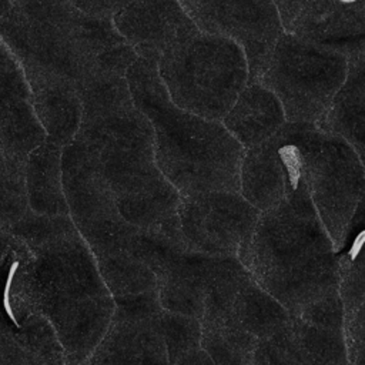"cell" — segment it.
Wrapping results in <instances>:
<instances>
[{
    "label": "cell",
    "instance_id": "cell-13",
    "mask_svg": "<svg viewBox=\"0 0 365 365\" xmlns=\"http://www.w3.org/2000/svg\"><path fill=\"white\" fill-rule=\"evenodd\" d=\"M251 365H302L288 325L279 332L257 341Z\"/></svg>",
    "mask_w": 365,
    "mask_h": 365
},
{
    "label": "cell",
    "instance_id": "cell-12",
    "mask_svg": "<svg viewBox=\"0 0 365 365\" xmlns=\"http://www.w3.org/2000/svg\"><path fill=\"white\" fill-rule=\"evenodd\" d=\"M153 319L164 341L170 365H175L182 356L200 346V319L165 309H161Z\"/></svg>",
    "mask_w": 365,
    "mask_h": 365
},
{
    "label": "cell",
    "instance_id": "cell-1",
    "mask_svg": "<svg viewBox=\"0 0 365 365\" xmlns=\"http://www.w3.org/2000/svg\"><path fill=\"white\" fill-rule=\"evenodd\" d=\"M304 181L258 220L237 258L289 315L338 288L339 258Z\"/></svg>",
    "mask_w": 365,
    "mask_h": 365
},
{
    "label": "cell",
    "instance_id": "cell-5",
    "mask_svg": "<svg viewBox=\"0 0 365 365\" xmlns=\"http://www.w3.org/2000/svg\"><path fill=\"white\" fill-rule=\"evenodd\" d=\"M218 259L192 250L182 235L154 238L144 252V264L155 275L161 308L201 319Z\"/></svg>",
    "mask_w": 365,
    "mask_h": 365
},
{
    "label": "cell",
    "instance_id": "cell-6",
    "mask_svg": "<svg viewBox=\"0 0 365 365\" xmlns=\"http://www.w3.org/2000/svg\"><path fill=\"white\" fill-rule=\"evenodd\" d=\"M292 341L302 365H348L338 288L289 315Z\"/></svg>",
    "mask_w": 365,
    "mask_h": 365
},
{
    "label": "cell",
    "instance_id": "cell-4",
    "mask_svg": "<svg viewBox=\"0 0 365 365\" xmlns=\"http://www.w3.org/2000/svg\"><path fill=\"white\" fill-rule=\"evenodd\" d=\"M178 222L187 244L210 257H237L259 211L240 192L214 191L181 195Z\"/></svg>",
    "mask_w": 365,
    "mask_h": 365
},
{
    "label": "cell",
    "instance_id": "cell-15",
    "mask_svg": "<svg viewBox=\"0 0 365 365\" xmlns=\"http://www.w3.org/2000/svg\"><path fill=\"white\" fill-rule=\"evenodd\" d=\"M348 365H352V364H348Z\"/></svg>",
    "mask_w": 365,
    "mask_h": 365
},
{
    "label": "cell",
    "instance_id": "cell-2",
    "mask_svg": "<svg viewBox=\"0 0 365 365\" xmlns=\"http://www.w3.org/2000/svg\"><path fill=\"white\" fill-rule=\"evenodd\" d=\"M157 73L174 106L217 121L245 88L250 67L235 41L195 29L158 56Z\"/></svg>",
    "mask_w": 365,
    "mask_h": 365
},
{
    "label": "cell",
    "instance_id": "cell-11",
    "mask_svg": "<svg viewBox=\"0 0 365 365\" xmlns=\"http://www.w3.org/2000/svg\"><path fill=\"white\" fill-rule=\"evenodd\" d=\"M110 287L115 298H130L157 289L154 272L127 248H114Z\"/></svg>",
    "mask_w": 365,
    "mask_h": 365
},
{
    "label": "cell",
    "instance_id": "cell-9",
    "mask_svg": "<svg viewBox=\"0 0 365 365\" xmlns=\"http://www.w3.org/2000/svg\"><path fill=\"white\" fill-rule=\"evenodd\" d=\"M257 339L271 336L289 322V312L251 277L240 287L227 318Z\"/></svg>",
    "mask_w": 365,
    "mask_h": 365
},
{
    "label": "cell",
    "instance_id": "cell-8",
    "mask_svg": "<svg viewBox=\"0 0 365 365\" xmlns=\"http://www.w3.org/2000/svg\"><path fill=\"white\" fill-rule=\"evenodd\" d=\"M338 294L344 314V336L348 362L364 365V257L354 247L339 259Z\"/></svg>",
    "mask_w": 365,
    "mask_h": 365
},
{
    "label": "cell",
    "instance_id": "cell-7",
    "mask_svg": "<svg viewBox=\"0 0 365 365\" xmlns=\"http://www.w3.org/2000/svg\"><path fill=\"white\" fill-rule=\"evenodd\" d=\"M284 117L277 97L264 86L252 84L242 90L224 124L241 145L257 147L274 135Z\"/></svg>",
    "mask_w": 365,
    "mask_h": 365
},
{
    "label": "cell",
    "instance_id": "cell-10",
    "mask_svg": "<svg viewBox=\"0 0 365 365\" xmlns=\"http://www.w3.org/2000/svg\"><path fill=\"white\" fill-rule=\"evenodd\" d=\"M200 346L212 365H251L257 338L230 321H200Z\"/></svg>",
    "mask_w": 365,
    "mask_h": 365
},
{
    "label": "cell",
    "instance_id": "cell-3",
    "mask_svg": "<svg viewBox=\"0 0 365 365\" xmlns=\"http://www.w3.org/2000/svg\"><path fill=\"white\" fill-rule=\"evenodd\" d=\"M346 68L339 51L289 34L278 37L259 78L289 121L312 123L328 113L345 84Z\"/></svg>",
    "mask_w": 365,
    "mask_h": 365
},
{
    "label": "cell",
    "instance_id": "cell-14",
    "mask_svg": "<svg viewBox=\"0 0 365 365\" xmlns=\"http://www.w3.org/2000/svg\"><path fill=\"white\" fill-rule=\"evenodd\" d=\"M338 1L344 6V4H354L356 0H338Z\"/></svg>",
    "mask_w": 365,
    "mask_h": 365
}]
</instances>
